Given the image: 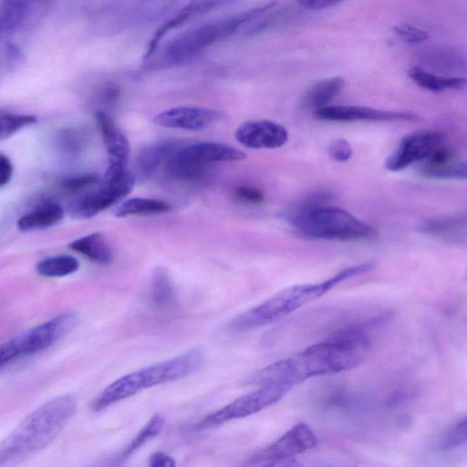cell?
<instances>
[{"label": "cell", "mask_w": 467, "mask_h": 467, "mask_svg": "<svg viewBox=\"0 0 467 467\" xmlns=\"http://www.w3.org/2000/svg\"><path fill=\"white\" fill-rule=\"evenodd\" d=\"M51 0H0V39L36 21Z\"/></svg>", "instance_id": "14"}, {"label": "cell", "mask_w": 467, "mask_h": 467, "mask_svg": "<svg viewBox=\"0 0 467 467\" xmlns=\"http://www.w3.org/2000/svg\"><path fill=\"white\" fill-rule=\"evenodd\" d=\"M361 327H350L287 358L255 372L254 385L278 384L292 388L312 377L345 371L358 366L368 356L370 341Z\"/></svg>", "instance_id": "1"}, {"label": "cell", "mask_w": 467, "mask_h": 467, "mask_svg": "<svg viewBox=\"0 0 467 467\" xmlns=\"http://www.w3.org/2000/svg\"><path fill=\"white\" fill-rule=\"evenodd\" d=\"M234 194L241 202L250 204H258L264 200L263 192L253 186H240L235 189Z\"/></svg>", "instance_id": "36"}, {"label": "cell", "mask_w": 467, "mask_h": 467, "mask_svg": "<svg viewBox=\"0 0 467 467\" xmlns=\"http://www.w3.org/2000/svg\"><path fill=\"white\" fill-rule=\"evenodd\" d=\"M317 443L314 431L306 423L298 422L275 441L254 454L251 465H276L290 461L295 455L313 449Z\"/></svg>", "instance_id": "11"}, {"label": "cell", "mask_w": 467, "mask_h": 467, "mask_svg": "<svg viewBox=\"0 0 467 467\" xmlns=\"http://www.w3.org/2000/svg\"><path fill=\"white\" fill-rule=\"evenodd\" d=\"M181 147L175 140H161L143 148L135 163L134 174L140 181L150 177L163 163L166 164L174 151Z\"/></svg>", "instance_id": "20"}, {"label": "cell", "mask_w": 467, "mask_h": 467, "mask_svg": "<svg viewBox=\"0 0 467 467\" xmlns=\"http://www.w3.org/2000/svg\"><path fill=\"white\" fill-rule=\"evenodd\" d=\"M245 158L244 151L224 143L198 142L179 147L166 162V170L175 179L188 180L199 176L211 163Z\"/></svg>", "instance_id": "9"}, {"label": "cell", "mask_w": 467, "mask_h": 467, "mask_svg": "<svg viewBox=\"0 0 467 467\" xmlns=\"http://www.w3.org/2000/svg\"><path fill=\"white\" fill-rule=\"evenodd\" d=\"M313 116L325 121H414L418 116L411 112L389 111L361 106H325L313 110Z\"/></svg>", "instance_id": "13"}, {"label": "cell", "mask_w": 467, "mask_h": 467, "mask_svg": "<svg viewBox=\"0 0 467 467\" xmlns=\"http://www.w3.org/2000/svg\"><path fill=\"white\" fill-rule=\"evenodd\" d=\"M465 225L464 216H451L435 220H430L423 226V231L433 235H454Z\"/></svg>", "instance_id": "31"}, {"label": "cell", "mask_w": 467, "mask_h": 467, "mask_svg": "<svg viewBox=\"0 0 467 467\" xmlns=\"http://www.w3.org/2000/svg\"><path fill=\"white\" fill-rule=\"evenodd\" d=\"M393 32L406 43L419 44L429 39V34L410 24H399L393 26Z\"/></svg>", "instance_id": "33"}, {"label": "cell", "mask_w": 467, "mask_h": 467, "mask_svg": "<svg viewBox=\"0 0 467 467\" xmlns=\"http://www.w3.org/2000/svg\"><path fill=\"white\" fill-rule=\"evenodd\" d=\"M36 121L34 115L0 112V140L12 137Z\"/></svg>", "instance_id": "28"}, {"label": "cell", "mask_w": 467, "mask_h": 467, "mask_svg": "<svg viewBox=\"0 0 467 467\" xmlns=\"http://www.w3.org/2000/svg\"><path fill=\"white\" fill-rule=\"evenodd\" d=\"M290 389L278 384L260 386L256 390L241 396L219 410L207 415L196 427L199 430L210 429L232 420L257 413L279 401Z\"/></svg>", "instance_id": "10"}, {"label": "cell", "mask_w": 467, "mask_h": 467, "mask_svg": "<svg viewBox=\"0 0 467 467\" xmlns=\"http://www.w3.org/2000/svg\"><path fill=\"white\" fill-rule=\"evenodd\" d=\"M374 267V263H363L346 268L322 282L286 287L236 317L231 327L235 330H247L278 321L306 303L325 295L337 284L368 273Z\"/></svg>", "instance_id": "4"}, {"label": "cell", "mask_w": 467, "mask_h": 467, "mask_svg": "<svg viewBox=\"0 0 467 467\" xmlns=\"http://www.w3.org/2000/svg\"><path fill=\"white\" fill-rule=\"evenodd\" d=\"M427 61L431 63L432 67L443 69H453L465 65V60L460 54L447 49L435 50L427 56Z\"/></svg>", "instance_id": "32"}, {"label": "cell", "mask_w": 467, "mask_h": 467, "mask_svg": "<svg viewBox=\"0 0 467 467\" xmlns=\"http://www.w3.org/2000/svg\"><path fill=\"white\" fill-rule=\"evenodd\" d=\"M217 109L203 107H176L164 110L154 117L155 124L171 129L201 130L224 119Z\"/></svg>", "instance_id": "15"}, {"label": "cell", "mask_w": 467, "mask_h": 467, "mask_svg": "<svg viewBox=\"0 0 467 467\" xmlns=\"http://www.w3.org/2000/svg\"><path fill=\"white\" fill-rule=\"evenodd\" d=\"M344 0H297L298 4L309 10H321L334 6Z\"/></svg>", "instance_id": "39"}, {"label": "cell", "mask_w": 467, "mask_h": 467, "mask_svg": "<svg viewBox=\"0 0 467 467\" xmlns=\"http://www.w3.org/2000/svg\"><path fill=\"white\" fill-rule=\"evenodd\" d=\"M129 169H106L102 181L71 201L68 213L74 219H89L124 199L135 183Z\"/></svg>", "instance_id": "8"}, {"label": "cell", "mask_w": 467, "mask_h": 467, "mask_svg": "<svg viewBox=\"0 0 467 467\" xmlns=\"http://www.w3.org/2000/svg\"><path fill=\"white\" fill-rule=\"evenodd\" d=\"M175 464L174 459L162 451H156L149 458L150 467H174Z\"/></svg>", "instance_id": "38"}, {"label": "cell", "mask_w": 467, "mask_h": 467, "mask_svg": "<svg viewBox=\"0 0 467 467\" xmlns=\"http://www.w3.org/2000/svg\"><path fill=\"white\" fill-rule=\"evenodd\" d=\"M64 215V210L57 202L47 201L22 215L16 225L23 232L44 230L58 223Z\"/></svg>", "instance_id": "21"}, {"label": "cell", "mask_w": 467, "mask_h": 467, "mask_svg": "<svg viewBox=\"0 0 467 467\" xmlns=\"http://www.w3.org/2000/svg\"><path fill=\"white\" fill-rule=\"evenodd\" d=\"M98 177L88 174L67 178L62 182V187L70 192H82L99 182Z\"/></svg>", "instance_id": "34"}, {"label": "cell", "mask_w": 467, "mask_h": 467, "mask_svg": "<svg viewBox=\"0 0 467 467\" xmlns=\"http://www.w3.org/2000/svg\"><path fill=\"white\" fill-rule=\"evenodd\" d=\"M277 1L242 11L231 16L209 22L197 27L188 29L158 47L145 59L150 69H160L183 64L211 46L219 43L234 34L249 22L277 5Z\"/></svg>", "instance_id": "3"}, {"label": "cell", "mask_w": 467, "mask_h": 467, "mask_svg": "<svg viewBox=\"0 0 467 467\" xmlns=\"http://www.w3.org/2000/svg\"><path fill=\"white\" fill-rule=\"evenodd\" d=\"M95 117L108 152V166L128 168L130 146L126 136L105 112L98 111Z\"/></svg>", "instance_id": "18"}, {"label": "cell", "mask_w": 467, "mask_h": 467, "mask_svg": "<svg viewBox=\"0 0 467 467\" xmlns=\"http://www.w3.org/2000/svg\"><path fill=\"white\" fill-rule=\"evenodd\" d=\"M409 77L420 88L432 92L461 89L466 84L464 78L438 76L416 66L409 70Z\"/></svg>", "instance_id": "24"}, {"label": "cell", "mask_w": 467, "mask_h": 467, "mask_svg": "<svg viewBox=\"0 0 467 467\" xmlns=\"http://www.w3.org/2000/svg\"><path fill=\"white\" fill-rule=\"evenodd\" d=\"M285 217L296 232L311 239L348 242L378 234L371 225L339 207L309 203L287 212Z\"/></svg>", "instance_id": "6"}, {"label": "cell", "mask_w": 467, "mask_h": 467, "mask_svg": "<svg viewBox=\"0 0 467 467\" xmlns=\"http://www.w3.org/2000/svg\"><path fill=\"white\" fill-rule=\"evenodd\" d=\"M79 267L78 261L67 254L45 258L36 265V272L46 277H62L75 273Z\"/></svg>", "instance_id": "26"}, {"label": "cell", "mask_w": 467, "mask_h": 467, "mask_svg": "<svg viewBox=\"0 0 467 467\" xmlns=\"http://www.w3.org/2000/svg\"><path fill=\"white\" fill-rule=\"evenodd\" d=\"M152 302L158 307H169L175 300V291L170 276L162 268L155 270L150 285Z\"/></svg>", "instance_id": "27"}, {"label": "cell", "mask_w": 467, "mask_h": 467, "mask_svg": "<svg viewBox=\"0 0 467 467\" xmlns=\"http://www.w3.org/2000/svg\"><path fill=\"white\" fill-rule=\"evenodd\" d=\"M344 78L333 77L313 85L302 98V105L310 109L327 106L343 89Z\"/></svg>", "instance_id": "23"}, {"label": "cell", "mask_w": 467, "mask_h": 467, "mask_svg": "<svg viewBox=\"0 0 467 467\" xmlns=\"http://www.w3.org/2000/svg\"><path fill=\"white\" fill-rule=\"evenodd\" d=\"M351 145L345 139H337L328 146V154L336 161L344 162L352 156Z\"/></svg>", "instance_id": "35"}, {"label": "cell", "mask_w": 467, "mask_h": 467, "mask_svg": "<svg viewBox=\"0 0 467 467\" xmlns=\"http://www.w3.org/2000/svg\"><path fill=\"white\" fill-rule=\"evenodd\" d=\"M77 322L74 314L63 313L0 344V368L47 349L68 334Z\"/></svg>", "instance_id": "7"}, {"label": "cell", "mask_w": 467, "mask_h": 467, "mask_svg": "<svg viewBox=\"0 0 467 467\" xmlns=\"http://www.w3.org/2000/svg\"><path fill=\"white\" fill-rule=\"evenodd\" d=\"M68 247L99 265H108L112 260L111 249L103 234L99 232L72 241Z\"/></svg>", "instance_id": "22"}, {"label": "cell", "mask_w": 467, "mask_h": 467, "mask_svg": "<svg viewBox=\"0 0 467 467\" xmlns=\"http://www.w3.org/2000/svg\"><path fill=\"white\" fill-rule=\"evenodd\" d=\"M164 424L165 420L161 415H154L125 449L122 456L125 458L129 457L150 440L157 436L162 431Z\"/></svg>", "instance_id": "29"}, {"label": "cell", "mask_w": 467, "mask_h": 467, "mask_svg": "<svg viewBox=\"0 0 467 467\" xmlns=\"http://www.w3.org/2000/svg\"><path fill=\"white\" fill-rule=\"evenodd\" d=\"M171 206L164 201L134 197L121 202L115 211L117 217L129 215L156 214L169 212Z\"/></svg>", "instance_id": "25"}, {"label": "cell", "mask_w": 467, "mask_h": 467, "mask_svg": "<svg viewBox=\"0 0 467 467\" xmlns=\"http://www.w3.org/2000/svg\"><path fill=\"white\" fill-rule=\"evenodd\" d=\"M467 423L466 418L457 420L441 436L437 448L440 451H447L455 449L466 442Z\"/></svg>", "instance_id": "30"}, {"label": "cell", "mask_w": 467, "mask_h": 467, "mask_svg": "<svg viewBox=\"0 0 467 467\" xmlns=\"http://www.w3.org/2000/svg\"><path fill=\"white\" fill-rule=\"evenodd\" d=\"M234 1L235 0H189L156 29L147 46L144 59L154 52L162 38L171 30Z\"/></svg>", "instance_id": "17"}, {"label": "cell", "mask_w": 467, "mask_h": 467, "mask_svg": "<svg viewBox=\"0 0 467 467\" xmlns=\"http://www.w3.org/2000/svg\"><path fill=\"white\" fill-rule=\"evenodd\" d=\"M441 136L431 130H420L405 136L397 149L385 161V167L391 171L404 170L410 165L422 161L438 146Z\"/></svg>", "instance_id": "12"}, {"label": "cell", "mask_w": 467, "mask_h": 467, "mask_svg": "<svg viewBox=\"0 0 467 467\" xmlns=\"http://www.w3.org/2000/svg\"><path fill=\"white\" fill-rule=\"evenodd\" d=\"M77 400L57 397L36 409L0 442V466L23 461L47 447L72 418Z\"/></svg>", "instance_id": "2"}, {"label": "cell", "mask_w": 467, "mask_h": 467, "mask_svg": "<svg viewBox=\"0 0 467 467\" xmlns=\"http://www.w3.org/2000/svg\"><path fill=\"white\" fill-rule=\"evenodd\" d=\"M203 358L202 351L194 349L124 375L97 397L92 403V410H102L145 389L184 379L199 370Z\"/></svg>", "instance_id": "5"}, {"label": "cell", "mask_w": 467, "mask_h": 467, "mask_svg": "<svg viewBox=\"0 0 467 467\" xmlns=\"http://www.w3.org/2000/svg\"><path fill=\"white\" fill-rule=\"evenodd\" d=\"M240 144L251 149H277L288 140L286 129L268 119H254L242 123L235 131Z\"/></svg>", "instance_id": "16"}, {"label": "cell", "mask_w": 467, "mask_h": 467, "mask_svg": "<svg viewBox=\"0 0 467 467\" xmlns=\"http://www.w3.org/2000/svg\"><path fill=\"white\" fill-rule=\"evenodd\" d=\"M13 170L10 159L6 155L0 153V187H4L10 182Z\"/></svg>", "instance_id": "37"}, {"label": "cell", "mask_w": 467, "mask_h": 467, "mask_svg": "<svg viewBox=\"0 0 467 467\" xmlns=\"http://www.w3.org/2000/svg\"><path fill=\"white\" fill-rule=\"evenodd\" d=\"M420 171L435 179H465L466 164L448 148L438 146L422 161Z\"/></svg>", "instance_id": "19"}]
</instances>
